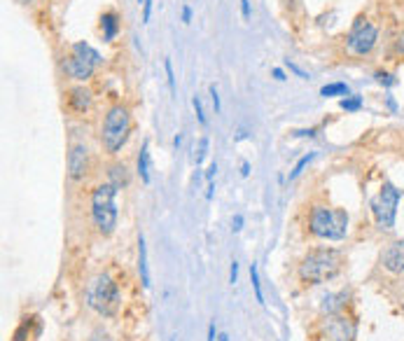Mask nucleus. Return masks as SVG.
Segmentation results:
<instances>
[{
    "instance_id": "f257e3e1",
    "label": "nucleus",
    "mask_w": 404,
    "mask_h": 341,
    "mask_svg": "<svg viewBox=\"0 0 404 341\" xmlns=\"http://www.w3.org/2000/svg\"><path fill=\"white\" fill-rule=\"evenodd\" d=\"M344 266V252L337 248H315L311 250L302 264H299V278L306 285H320L332 281Z\"/></svg>"
},
{
    "instance_id": "f03ea898",
    "label": "nucleus",
    "mask_w": 404,
    "mask_h": 341,
    "mask_svg": "<svg viewBox=\"0 0 404 341\" xmlns=\"http://www.w3.org/2000/svg\"><path fill=\"white\" fill-rule=\"evenodd\" d=\"M308 232L320 241H344L348 234V213L344 208L313 206L308 215Z\"/></svg>"
},
{
    "instance_id": "7ed1b4c3",
    "label": "nucleus",
    "mask_w": 404,
    "mask_h": 341,
    "mask_svg": "<svg viewBox=\"0 0 404 341\" xmlns=\"http://www.w3.org/2000/svg\"><path fill=\"white\" fill-rule=\"evenodd\" d=\"M84 301H87V306H89L91 311H96L99 316L112 318L117 311H119L122 294H119V288H117V283L110 278V276L99 274L87 283Z\"/></svg>"
},
{
    "instance_id": "20e7f679",
    "label": "nucleus",
    "mask_w": 404,
    "mask_h": 341,
    "mask_svg": "<svg viewBox=\"0 0 404 341\" xmlns=\"http://www.w3.org/2000/svg\"><path fill=\"white\" fill-rule=\"evenodd\" d=\"M117 187L112 183H103L99 185L94 194H91V217H94V225L103 236H110L117 227V217H119V210H117Z\"/></svg>"
},
{
    "instance_id": "39448f33",
    "label": "nucleus",
    "mask_w": 404,
    "mask_h": 341,
    "mask_svg": "<svg viewBox=\"0 0 404 341\" xmlns=\"http://www.w3.org/2000/svg\"><path fill=\"white\" fill-rule=\"evenodd\" d=\"M131 133V115L124 105H112L107 110L105 119H103V131H101V141L107 154H117L122 150Z\"/></svg>"
},
{
    "instance_id": "423d86ee",
    "label": "nucleus",
    "mask_w": 404,
    "mask_h": 341,
    "mask_svg": "<svg viewBox=\"0 0 404 341\" xmlns=\"http://www.w3.org/2000/svg\"><path fill=\"white\" fill-rule=\"evenodd\" d=\"M402 199V190L395 187L393 183H383L381 192L371 199V215L376 220V227L383 232H390L395 227V217H397V203Z\"/></svg>"
},
{
    "instance_id": "0eeeda50",
    "label": "nucleus",
    "mask_w": 404,
    "mask_h": 341,
    "mask_svg": "<svg viewBox=\"0 0 404 341\" xmlns=\"http://www.w3.org/2000/svg\"><path fill=\"white\" fill-rule=\"evenodd\" d=\"M379 40V28L374 24H369L364 17H357L355 19L353 28L348 33V49L357 54V56H364L374 49V45Z\"/></svg>"
},
{
    "instance_id": "6e6552de",
    "label": "nucleus",
    "mask_w": 404,
    "mask_h": 341,
    "mask_svg": "<svg viewBox=\"0 0 404 341\" xmlns=\"http://www.w3.org/2000/svg\"><path fill=\"white\" fill-rule=\"evenodd\" d=\"M355 337H357V325L346 313L327 316L320 323V339L325 341H355Z\"/></svg>"
},
{
    "instance_id": "1a4fd4ad",
    "label": "nucleus",
    "mask_w": 404,
    "mask_h": 341,
    "mask_svg": "<svg viewBox=\"0 0 404 341\" xmlns=\"http://www.w3.org/2000/svg\"><path fill=\"white\" fill-rule=\"evenodd\" d=\"M381 266L386 269L388 274H404V239L388 243L386 248L381 250Z\"/></svg>"
},
{
    "instance_id": "9d476101",
    "label": "nucleus",
    "mask_w": 404,
    "mask_h": 341,
    "mask_svg": "<svg viewBox=\"0 0 404 341\" xmlns=\"http://www.w3.org/2000/svg\"><path fill=\"white\" fill-rule=\"evenodd\" d=\"M89 171V150L84 145H73L68 152V178L82 180Z\"/></svg>"
},
{
    "instance_id": "9b49d317",
    "label": "nucleus",
    "mask_w": 404,
    "mask_h": 341,
    "mask_svg": "<svg viewBox=\"0 0 404 341\" xmlns=\"http://www.w3.org/2000/svg\"><path fill=\"white\" fill-rule=\"evenodd\" d=\"M63 70H66L68 77H73V80H80V82H84V80H89V77L94 75L96 66H94V63H89V61H84L82 56L73 54V56L63 58Z\"/></svg>"
},
{
    "instance_id": "f8f14e48",
    "label": "nucleus",
    "mask_w": 404,
    "mask_h": 341,
    "mask_svg": "<svg viewBox=\"0 0 404 341\" xmlns=\"http://www.w3.org/2000/svg\"><path fill=\"white\" fill-rule=\"evenodd\" d=\"M348 299H351V292L346 290H339V292H330V294H325L322 297V313H327V316H334V313H344V308L348 306Z\"/></svg>"
},
{
    "instance_id": "ddd939ff",
    "label": "nucleus",
    "mask_w": 404,
    "mask_h": 341,
    "mask_svg": "<svg viewBox=\"0 0 404 341\" xmlns=\"http://www.w3.org/2000/svg\"><path fill=\"white\" fill-rule=\"evenodd\" d=\"M91 92L87 87H73L70 92H68V103H70V108L75 112H87L91 108Z\"/></svg>"
},
{
    "instance_id": "4468645a",
    "label": "nucleus",
    "mask_w": 404,
    "mask_h": 341,
    "mask_svg": "<svg viewBox=\"0 0 404 341\" xmlns=\"http://www.w3.org/2000/svg\"><path fill=\"white\" fill-rule=\"evenodd\" d=\"M138 274H141V283L145 290H150V266H148V243L145 236H138Z\"/></svg>"
},
{
    "instance_id": "2eb2a0df",
    "label": "nucleus",
    "mask_w": 404,
    "mask_h": 341,
    "mask_svg": "<svg viewBox=\"0 0 404 341\" xmlns=\"http://www.w3.org/2000/svg\"><path fill=\"white\" fill-rule=\"evenodd\" d=\"M107 183H112L117 190H124V187H129L131 183V173H129V168L124 166V164H112L110 171H107Z\"/></svg>"
},
{
    "instance_id": "dca6fc26",
    "label": "nucleus",
    "mask_w": 404,
    "mask_h": 341,
    "mask_svg": "<svg viewBox=\"0 0 404 341\" xmlns=\"http://www.w3.org/2000/svg\"><path fill=\"white\" fill-rule=\"evenodd\" d=\"M101 28H103V40H115V35L119 33V19H117L115 12H105L101 17Z\"/></svg>"
},
{
    "instance_id": "f3484780",
    "label": "nucleus",
    "mask_w": 404,
    "mask_h": 341,
    "mask_svg": "<svg viewBox=\"0 0 404 341\" xmlns=\"http://www.w3.org/2000/svg\"><path fill=\"white\" fill-rule=\"evenodd\" d=\"M73 54L82 56L84 61H89V63H94V66H99L101 61H103L99 51L94 49L91 45H87V42H75V45H73Z\"/></svg>"
},
{
    "instance_id": "a211bd4d",
    "label": "nucleus",
    "mask_w": 404,
    "mask_h": 341,
    "mask_svg": "<svg viewBox=\"0 0 404 341\" xmlns=\"http://www.w3.org/2000/svg\"><path fill=\"white\" fill-rule=\"evenodd\" d=\"M138 175L145 185H150V143L145 141L141 147V154H138Z\"/></svg>"
},
{
    "instance_id": "6ab92c4d",
    "label": "nucleus",
    "mask_w": 404,
    "mask_h": 341,
    "mask_svg": "<svg viewBox=\"0 0 404 341\" xmlns=\"http://www.w3.org/2000/svg\"><path fill=\"white\" fill-rule=\"evenodd\" d=\"M250 283H252V290H255V299H257V304H259V306H264L266 301H264L262 283H259V269H257L255 262L250 264Z\"/></svg>"
},
{
    "instance_id": "aec40b11",
    "label": "nucleus",
    "mask_w": 404,
    "mask_h": 341,
    "mask_svg": "<svg viewBox=\"0 0 404 341\" xmlns=\"http://www.w3.org/2000/svg\"><path fill=\"white\" fill-rule=\"evenodd\" d=\"M320 96H348V84L344 82H332V84H325L320 89Z\"/></svg>"
},
{
    "instance_id": "412c9836",
    "label": "nucleus",
    "mask_w": 404,
    "mask_h": 341,
    "mask_svg": "<svg viewBox=\"0 0 404 341\" xmlns=\"http://www.w3.org/2000/svg\"><path fill=\"white\" fill-rule=\"evenodd\" d=\"M313 159H315V152H308V154H304V157L299 159L297 164H295V168H292V171H290V178H288L290 183H292V180H297L299 175L304 173V168L308 166V164H311V161H313Z\"/></svg>"
},
{
    "instance_id": "4be33fe9",
    "label": "nucleus",
    "mask_w": 404,
    "mask_h": 341,
    "mask_svg": "<svg viewBox=\"0 0 404 341\" xmlns=\"http://www.w3.org/2000/svg\"><path fill=\"white\" fill-rule=\"evenodd\" d=\"M38 318H24L21 320V325L17 327V332H14V341H26L28 337H31V325L35 323Z\"/></svg>"
},
{
    "instance_id": "5701e85b",
    "label": "nucleus",
    "mask_w": 404,
    "mask_h": 341,
    "mask_svg": "<svg viewBox=\"0 0 404 341\" xmlns=\"http://www.w3.org/2000/svg\"><path fill=\"white\" fill-rule=\"evenodd\" d=\"M339 105L346 110V112H357V110L362 108V96H344Z\"/></svg>"
},
{
    "instance_id": "b1692460",
    "label": "nucleus",
    "mask_w": 404,
    "mask_h": 341,
    "mask_svg": "<svg viewBox=\"0 0 404 341\" xmlns=\"http://www.w3.org/2000/svg\"><path fill=\"white\" fill-rule=\"evenodd\" d=\"M208 145H210V143H208L206 136H203V138H199L197 154H194V164H197V166H201V164H203V159L208 157Z\"/></svg>"
},
{
    "instance_id": "393cba45",
    "label": "nucleus",
    "mask_w": 404,
    "mask_h": 341,
    "mask_svg": "<svg viewBox=\"0 0 404 341\" xmlns=\"http://www.w3.org/2000/svg\"><path fill=\"white\" fill-rule=\"evenodd\" d=\"M164 68H166V80H168V89H171V94H175V75H173V63H171V58H166V61H164Z\"/></svg>"
},
{
    "instance_id": "a878e982",
    "label": "nucleus",
    "mask_w": 404,
    "mask_h": 341,
    "mask_svg": "<svg viewBox=\"0 0 404 341\" xmlns=\"http://www.w3.org/2000/svg\"><path fill=\"white\" fill-rule=\"evenodd\" d=\"M192 105H194V112H197L199 124H203V126H206V122H208V119H206V115H203V105H201V98H199V96H194V98H192Z\"/></svg>"
},
{
    "instance_id": "bb28decb",
    "label": "nucleus",
    "mask_w": 404,
    "mask_h": 341,
    "mask_svg": "<svg viewBox=\"0 0 404 341\" xmlns=\"http://www.w3.org/2000/svg\"><path fill=\"white\" fill-rule=\"evenodd\" d=\"M285 66H288V68H290V73H295V75H297L299 80H308V77H311L308 73H306V70H302V68H299L297 63H295V61H290V58H285Z\"/></svg>"
},
{
    "instance_id": "cd10ccee",
    "label": "nucleus",
    "mask_w": 404,
    "mask_h": 341,
    "mask_svg": "<svg viewBox=\"0 0 404 341\" xmlns=\"http://www.w3.org/2000/svg\"><path fill=\"white\" fill-rule=\"evenodd\" d=\"M374 77H376V82L386 84V87H393V84L397 82V80H395V75H390V73H383V70H379V73H376V75H374Z\"/></svg>"
},
{
    "instance_id": "c85d7f7f",
    "label": "nucleus",
    "mask_w": 404,
    "mask_h": 341,
    "mask_svg": "<svg viewBox=\"0 0 404 341\" xmlns=\"http://www.w3.org/2000/svg\"><path fill=\"white\" fill-rule=\"evenodd\" d=\"M210 100H213V110H215V112H220V110H222V103H220L217 84H210Z\"/></svg>"
},
{
    "instance_id": "c756f323",
    "label": "nucleus",
    "mask_w": 404,
    "mask_h": 341,
    "mask_svg": "<svg viewBox=\"0 0 404 341\" xmlns=\"http://www.w3.org/2000/svg\"><path fill=\"white\" fill-rule=\"evenodd\" d=\"M229 283H231V285L239 283V262H236V259H231V266H229Z\"/></svg>"
},
{
    "instance_id": "7c9ffc66",
    "label": "nucleus",
    "mask_w": 404,
    "mask_h": 341,
    "mask_svg": "<svg viewBox=\"0 0 404 341\" xmlns=\"http://www.w3.org/2000/svg\"><path fill=\"white\" fill-rule=\"evenodd\" d=\"M243 225H246V220H243V215H234V220H231V232H234V234H239L241 229H243Z\"/></svg>"
},
{
    "instance_id": "2f4dec72",
    "label": "nucleus",
    "mask_w": 404,
    "mask_h": 341,
    "mask_svg": "<svg viewBox=\"0 0 404 341\" xmlns=\"http://www.w3.org/2000/svg\"><path fill=\"white\" fill-rule=\"evenodd\" d=\"M215 173H217V164H215V161H210V164H208V171H206V180H208V183H213Z\"/></svg>"
},
{
    "instance_id": "473e14b6",
    "label": "nucleus",
    "mask_w": 404,
    "mask_h": 341,
    "mask_svg": "<svg viewBox=\"0 0 404 341\" xmlns=\"http://www.w3.org/2000/svg\"><path fill=\"white\" fill-rule=\"evenodd\" d=\"M241 14H243V19H250V0H241Z\"/></svg>"
},
{
    "instance_id": "72a5a7b5",
    "label": "nucleus",
    "mask_w": 404,
    "mask_h": 341,
    "mask_svg": "<svg viewBox=\"0 0 404 341\" xmlns=\"http://www.w3.org/2000/svg\"><path fill=\"white\" fill-rule=\"evenodd\" d=\"M182 21H185V24H190V21H192V7H190V5H185V7H182Z\"/></svg>"
},
{
    "instance_id": "f704fd0d",
    "label": "nucleus",
    "mask_w": 404,
    "mask_h": 341,
    "mask_svg": "<svg viewBox=\"0 0 404 341\" xmlns=\"http://www.w3.org/2000/svg\"><path fill=\"white\" fill-rule=\"evenodd\" d=\"M215 337H217V332H215V323L208 325V339L206 341H215Z\"/></svg>"
},
{
    "instance_id": "c9c22d12",
    "label": "nucleus",
    "mask_w": 404,
    "mask_h": 341,
    "mask_svg": "<svg viewBox=\"0 0 404 341\" xmlns=\"http://www.w3.org/2000/svg\"><path fill=\"white\" fill-rule=\"evenodd\" d=\"M241 175H243V178H248V175H250V164H248V161H243V164H241Z\"/></svg>"
},
{
    "instance_id": "e433bc0d",
    "label": "nucleus",
    "mask_w": 404,
    "mask_h": 341,
    "mask_svg": "<svg viewBox=\"0 0 404 341\" xmlns=\"http://www.w3.org/2000/svg\"><path fill=\"white\" fill-rule=\"evenodd\" d=\"M271 73H273V77H276V80H281V82H283V80H285V73H283L281 68H273Z\"/></svg>"
},
{
    "instance_id": "4c0bfd02",
    "label": "nucleus",
    "mask_w": 404,
    "mask_h": 341,
    "mask_svg": "<svg viewBox=\"0 0 404 341\" xmlns=\"http://www.w3.org/2000/svg\"><path fill=\"white\" fill-rule=\"evenodd\" d=\"M395 49H397V51H400V54H402V56H404V38H400V40H397Z\"/></svg>"
},
{
    "instance_id": "58836bf2",
    "label": "nucleus",
    "mask_w": 404,
    "mask_h": 341,
    "mask_svg": "<svg viewBox=\"0 0 404 341\" xmlns=\"http://www.w3.org/2000/svg\"><path fill=\"white\" fill-rule=\"evenodd\" d=\"M295 136H315V129H308V131H295Z\"/></svg>"
},
{
    "instance_id": "ea45409f",
    "label": "nucleus",
    "mask_w": 404,
    "mask_h": 341,
    "mask_svg": "<svg viewBox=\"0 0 404 341\" xmlns=\"http://www.w3.org/2000/svg\"><path fill=\"white\" fill-rule=\"evenodd\" d=\"M217 341H229V337H227V334L222 332V334H220V337H217Z\"/></svg>"
},
{
    "instance_id": "a19ab883",
    "label": "nucleus",
    "mask_w": 404,
    "mask_h": 341,
    "mask_svg": "<svg viewBox=\"0 0 404 341\" xmlns=\"http://www.w3.org/2000/svg\"><path fill=\"white\" fill-rule=\"evenodd\" d=\"M21 2H33V0H21Z\"/></svg>"
},
{
    "instance_id": "79ce46f5",
    "label": "nucleus",
    "mask_w": 404,
    "mask_h": 341,
    "mask_svg": "<svg viewBox=\"0 0 404 341\" xmlns=\"http://www.w3.org/2000/svg\"><path fill=\"white\" fill-rule=\"evenodd\" d=\"M143 2H145V0H138V5H143Z\"/></svg>"
}]
</instances>
